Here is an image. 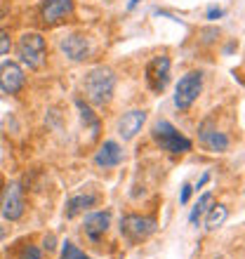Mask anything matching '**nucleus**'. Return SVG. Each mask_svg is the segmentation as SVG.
<instances>
[{"label": "nucleus", "mask_w": 245, "mask_h": 259, "mask_svg": "<svg viewBox=\"0 0 245 259\" xmlns=\"http://www.w3.org/2000/svg\"><path fill=\"white\" fill-rule=\"evenodd\" d=\"M83 88H85V97L92 106H106L116 92V73L106 66H97L88 71Z\"/></svg>", "instance_id": "obj_1"}, {"label": "nucleus", "mask_w": 245, "mask_h": 259, "mask_svg": "<svg viewBox=\"0 0 245 259\" xmlns=\"http://www.w3.org/2000/svg\"><path fill=\"white\" fill-rule=\"evenodd\" d=\"M151 135H153V139L160 144V149L172 153V156L189 153L191 146H193L189 137H184L182 132H179L172 123H168V120H158V123L153 125V132H151Z\"/></svg>", "instance_id": "obj_2"}, {"label": "nucleus", "mask_w": 245, "mask_h": 259, "mask_svg": "<svg viewBox=\"0 0 245 259\" xmlns=\"http://www.w3.org/2000/svg\"><path fill=\"white\" fill-rule=\"evenodd\" d=\"M17 52H19V59L24 66L38 71L48 59V42L40 33H24L17 42Z\"/></svg>", "instance_id": "obj_3"}, {"label": "nucleus", "mask_w": 245, "mask_h": 259, "mask_svg": "<svg viewBox=\"0 0 245 259\" xmlns=\"http://www.w3.org/2000/svg\"><path fill=\"white\" fill-rule=\"evenodd\" d=\"M203 92V73L200 71H189L175 88V106L179 111H186L193 106L198 97Z\"/></svg>", "instance_id": "obj_4"}, {"label": "nucleus", "mask_w": 245, "mask_h": 259, "mask_svg": "<svg viewBox=\"0 0 245 259\" xmlns=\"http://www.w3.org/2000/svg\"><path fill=\"white\" fill-rule=\"evenodd\" d=\"M120 233L130 240V243L146 240L149 236L156 233V219L142 217V214H125V217L120 219Z\"/></svg>", "instance_id": "obj_5"}, {"label": "nucleus", "mask_w": 245, "mask_h": 259, "mask_svg": "<svg viewBox=\"0 0 245 259\" xmlns=\"http://www.w3.org/2000/svg\"><path fill=\"white\" fill-rule=\"evenodd\" d=\"M170 82V59L165 55L153 57L149 64H146V85H149L151 92L160 95Z\"/></svg>", "instance_id": "obj_6"}, {"label": "nucleus", "mask_w": 245, "mask_h": 259, "mask_svg": "<svg viewBox=\"0 0 245 259\" xmlns=\"http://www.w3.org/2000/svg\"><path fill=\"white\" fill-rule=\"evenodd\" d=\"M59 48L64 52V57H68L71 62H88L90 55H92V42H90L88 35H83V33L64 35Z\"/></svg>", "instance_id": "obj_7"}, {"label": "nucleus", "mask_w": 245, "mask_h": 259, "mask_svg": "<svg viewBox=\"0 0 245 259\" xmlns=\"http://www.w3.org/2000/svg\"><path fill=\"white\" fill-rule=\"evenodd\" d=\"M26 82V73L17 62H5L0 66V90L5 95H19Z\"/></svg>", "instance_id": "obj_8"}, {"label": "nucleus", "mask_w": 245, "mask_h": 259, "mask_svg": "<svg viewBox=\"0 0 245 259\" xmlns=\"http://www.w3.org/2000/svg\"><path fill=\"white\" fill-rule=\"evenodd\" d=\"M198 139H200V144H203L208 151H212V153H224V151L229 149V144H231L229 137H226L224 132H219L212 120H203V123H200V127H198Z\"/></svg>", "instance_id": "obj_9"}, {"label": "nucleus", "mask_w": 245, "mask_h": 259, "mask_svg": "<svg viewBox=\"0 0 245 259\" xmlns=\"http://www.w3.org/2000/svg\"><path fill=\"white\" fill-rule=\"evenodd\" d=\"M24 193H21L19 184H10L5 189V196H3V217L10 219V222H17V219L24 217Z\"/></svg>", "instance_id": "obj_10"}, {"label": "nucleus", "mask_w": 245, "mask_h": 259, "mask_svg": "<svg viewBox=\"0 0 245 259\" xmlns=\"http://www.w3.org/2000/svg\"><path fill=\"white\" fill-rule=\"evenodd\" d=\"M73 14V0H45L40 7V17L45 24L55 26Z\"/></svg>", "instance_id": "obj_11"}, {"label": "nucleus", "mask_w": 245, "mask_h": 259, "mask_svg": "<svg viewBox=\"0 0 245 259\" xmlns=\"http://www.w3.org/2000/svg\"><path fill=\"white\" fill-rule=\"evenodd\" d=\"M144 123H146V111L144 109H132L128 113H123V118L118 120V135L123 137V142L135 139L137 132H142Z\"/></svg>", "instance_id": "obj_12"}, {"label": "nucleus", "mask_w": 245, "mask_h": 259, "mask_svg": "<svg viewBox=\"0 0 245 259\" xmlns=\"http://www.w3.org/2000/svg\"><path fill=\"white\" fill-rule=\"evenodd\" d=\"M123 163V149L120 144L109 139L99 146V151L95 153V165L99 170H111V167H118Z\"/></svg>", "instance_id": "obj_13"}, {"label": "nucleus", "mask_w": 245, "mask_h": 259, "mask_svg": "<svg viewBox=\"0 0 245 259\" xmlns=\"http://www.w3.org/2000/svg\"><path fill=\"white\" fill-rule=\"evenodd\" d=\"M111 226V212H90L83 222V233L90 240H99Z\"/></svg>", "instance_id": "obj_14"}, {"label": "nucleus", "mask_w": 245, "mask_h": 259, "mask_svg": "<svg viewBox=\"0 0 245 259\" xmlns=\"http://www.w3.org/2000/svg\"><path fill=\"white\" fill-rule=\"evenodd\" d=\"M97 205V196H92V193H80V196H73L68 198L66 203V217H75V214H80V212L90 210V207H95Z\"/></svg>", "instance_id": "obj_15"}, {"label": "nucleus", "mask_w": 245, "mask_h": 259, "mask_svg": "<svg viewBox=\"0 0 245 259\" xmlns=\"http://www.w3.org/2000/svg\"><path fill=\"white\" fill-rule=\"evenodd\" d=\"M208 217H205V231H217L224 226V222L229 219V210H226L224 205H210V210L205 212Z\"/></svg>", "instance_id": "obj_16"}, {"label": "nucleus", "mask_w": 245, "mask_h": 259, "mask_svg": "<svg viewBox=\"0 0 245 259\" xmlns=\"http://www.w3.org/2000/svg\"><path fill=\"white\" fill-rule=\"evenodd\" d=\"M75 106L80 109L83 125H85V127H90V132H92V137H95L97 132H99V118H97L95 113H92V109H90V104H85L83 99H78V102H75Z\"/></svg>", "instance_id": "obj_17"}, {"label": "nucleus", "mask_w": 245, "mask_h": 259, "mask_svg": "<svg viewBox=\"0 0 245 259\" xmlns=\"http://www.w3.org/2000/svg\"><path fill=\"white\" fill-rule=\"evenodd\" d=\"M210 205H212V193H203V196L198 198V203L193 205V210H191V214H189V222H191V224H196L198 219H200L205 212L210 210Z\"/></svg>", "instance_id": "obj_18"}, {"label": "nucleus", "mask_w": 245, "mask_h": 259, "mask_svg": "<svg viewBox=\"0 0 245 259\" xmlns=\"http://www.w3.org/2000/svg\"><path fill=\"white\" fill-rule=\"evenodd\" d=\"M61 259H90V257L83 252L78 245H73L71 240H66L64 247H61Z\"/></svg>", "instance_id": "obj_19"}, {"label": "nucleus", "mask_w": 245, "mask_h": 259, "mask_svg": "<svg viewBox=\"0 0 245 259\" xmlns=\"http://www.w3.org/2000/svg\"><path fill=\"white\" fill-rule=\"evenodd\" d=\"M10 50H12V35H10V31L0 28V57H5Z\"/></svg>", "instance_id": "obj_20"}, {"label": "nucleus", "mask_w": 245, "mask_h": 259, "mask_svg": "<svg viewBox=\"0 0 245 259\" xmlns=\"http://www.w3.org/2000/svg\"><path fill=\"white\" fill-rule=\"evenodd\" d=\"M19 259H43V252L35 245H26L19 252Z\"/></svg>", "instance_id": "obj_21"}, {"label": "nucleus", "mask_w": 245, "mask_h": 259, "mask_svg": "<svg viewBox=\"0 0 245 259\" xmlns=\"http://www.w3.org/2000/svg\"><path fill=\"white\" fill-rule=\"evenodd\" d=\"M191 191H193V186H191V184H184V186H182V196H179V203H182V205L189 203Z\"/></svg>", "instance_id": "obj_22"}, {"label": "nucleus", "mask_w": 245, "mask_h": 259, "mask_svg": "<svg viewBox=\"0 0 245 259\" xmlns=\"http://www.w3.org/2000/svg\"><path fill=\"white\" fill-rule=\"evenodd\" d=\"M222 14H224V10H219V7H210V10H208V14H205V17H208V19H219Z\"/></svg>", "instance_id": "obj_23"}, {"label": "nucleus", "mask_w": 245, "mask_h": 259, "mask_svg": "<svg viewBox=\"0 0 245 259\" xmlns=\"http://www.w3.org/2000/svg\"><path fill=\"white\" fill-rule=\"evenodd\" d=\"M43 243H45V250H48V252L57 247V245H55L57 240H55V236H52V233H50V236H45V240H43Z\"/></svg>", "instance_id": "obj_24"}, {"label": "nucleus", "mask_w": 245, "mask_h": 259, "mask_svg": "<svg viewBox=\"0 0 245 259\" xmlns=\"http://www.w3.org/2000/svg\"><path fill=\"white\" fill-rule=\"evenodd\" d=\"M208 182H210V175H208V172H205L203 177H200V182H198V184H196V189H193V191H200V189H203V186L208 184Z\"/></svg>", "instance_id": "obj_25"}, {"label": "nucleus", "mask_w": 245, "mask_h": 259, "mask_svg": "<svg viewBox=\"0 0 245 259\" xmlns=\"http://www.w3.org/2000/svg\"><path fill=\"white\" fill-rule=\"evenodd\" d=\"M139 3H142V0H130V3H128V10H135Z\"/></svg>", "instance_id": "obj_26"}, {"label": "nucleus", "mask_w": 245, "mask_h": 259, "mask_svg": "<svg viewBox=\"0 0 245 259\" xmlns=\"http://www.w3.org/2000/svg\"><path fill=\"white\" fill-rule=\"evenodd\" d=\"M5 238V226H0V240Z\"/></svg>", "instance_id": "obj_27"}, {"label": "nucleus", "mask_w": 245, "mask_h": 259, "mask_svg": "<svg viewBox=\"0 0 245 259\" xmlns=\"http://www.w3.org/2000/svg\"><path fill=\"white\" fill-rule=\"evenodd\" d=\"M217 259H222V257H217Z\"/></svg>", "instance_id": "obj_28"}]
</instances>
